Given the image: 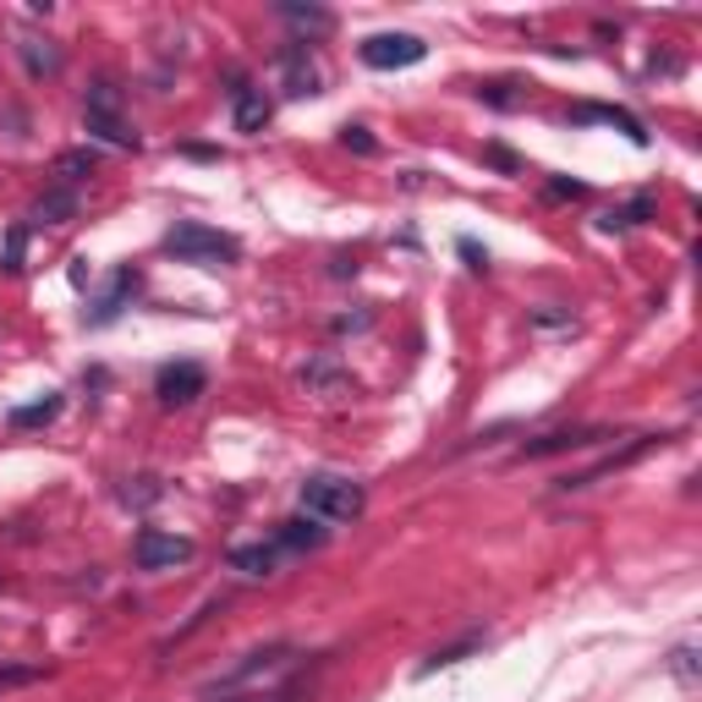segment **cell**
<instances>
[{
    "mask_svg": "<svg viewBox=\"0 0 702 702\" xmlns=\"http://www.w3.org/2000/svg\"><path fill=\"white\" fill-rule=\"evenodd\" d=\"M461 259H467V270H478V275L489 270V253H483V248H478L472 237H461Z\"/></svg>",
    "mask_w": 702,
    "mask_h": 702,
    "instance_id": "cell-31",
    "label": "cell"
},
{
    "mask_svg": "<svg viewBox=\"0 0 702 702\" xmlns=\"http://www.w3.org/2000/svg\"><path fill=\"white\" fill-rule=\"evenodd\" d=\"M55 412H61V396H44V401H33V407H17L11 422H17V428H44V422H55Z\"/></svg>",
    "mask_w": 702,
    "mask_h": 702,
    "instance_id": "cell-22",
    "label": "cell"
},
{
    "mask_svg": "<svg viewBox=\"0 0 702 702\" xmlns=\"http://www.w3.org/2000/svg\"><path fill=\"white\" fill-rule=\"evenodd\" d=\"M285 664H291V648H285V642H270V648L248 653L237 670H226V675L214 681V692H237V687H248V681H270V675H281Z\"/></svg>",
    "mask_w": 702,
    "mask_h": 702,
    "instance_id": "cell-7",
    "label": "cell"
},
{
    "mask_svg": "<svg viewBox=\"0 0 702 702\" xmlns=\"http://www.w3.org/2000/svg\"><path fill=\"white\" fill-rule=\"evenodd\" d=\"M203 385H209V374H203L198 363H170V368L159 374L154 396H159V407H192V401L203 396Z\"/></svg>",
    "mask_w": 702,
    "mask_h": 702,
    "instance_id": "cell-8",
    "label": "cell"
},
{
    "mask_svg": "<svg viewBox=\"0 0 702 702\" xmlns=\"http://www.w3.org/2000/svg\"><path fill=\"white\" fill-rule=\"evenodd\" d=\"M77 214V192H66V187H50L39 203H33V220H44V226H66Z\"/></svg>",
    "mask_w": 702,
    "mask_h": 702,
    "instance_id": "cell-19",
    "label": "cell"
},
{
    "mask_svg": "<svg viewBox=\"0 0 702 702\" xmlns=\"http://www.w3.org/2000/svg\"><path fill=\"white\" fill-rule=\"evenodd\" d=\"M296 379H302V390L318 396V401H340V396H352V374H346L335 357H307Z\"/></svg>",
    "mask_w": 702,
    "mask_h": 702,
    "instance_id": "cell-9",
    "label": "cell"
},
{
    "mask_svg": "<svg viewBox=\"0 0 702 702\" xmlns=\"http://www.w3.org/2000/svg\"><path fill=\"white\" fill-rule=\"evenodd\" d=\"M17 55H22L28 77H55V72H61V50H55L50 39H33V33H22V39H17Z\"/></svg>",
    "mask_w": 702,
    "mask_h": 702,
    "instance_id": "cell-15",
    "label": "cell"
},
{
    "mask_svg": "<svg viewBox=\"0 0 702 702\" xmlns=\"http://www.w3.org/2000/svg\"><path fill=\"white\" fill-rule=\"evenodd\" d=\"M664 444V433H637L626 450H615V455H604L598 467H587V472H570V478H560V489H593L598 478H615V472H626V467H637L648 450H659Z\"/></svg>",
    "mask_w": 702,
    "mask_h": 702,
    "instance_id": "cell-6",
    "label": "cell"
},
{
    "mask_svg": "<svg viewBox=\"0 0 702 702\" xmlns=\"http://www.w3.org/2000/svg\"><path fill=\"white\" fill-rule=\"evenodd\" d=\"M83 122H88V133L105 143H116V148H138V133L122 122V88L116 83H94L88 88V99H83Z\"/></svg>",
    "mask_w": 702,
    "mask_h": 702,
    "instance_id": "cell-3",
    "label": "cell"
},
{
    "mask_svg": "<svg viewBox=\"0 0 702 702\" xmlns=\"http://www.w3.org/2000/svg\"><path fill=\"white\" fill-rule=\"evenodd\" d=\"M281 72H285V94H296V99H313L318 94V61L307 55V44H291L285 50Z\"/></svg>",
    "mask_w": 702,
    "mask_h": 702,
    "instance_id": "cell-11",
    "label": "cell"
},
{
    "mask_svg": "<svg viewBox=\"0 0 702 702\" xmlns=\"http://www.w3.org/2000/svg\"><path fill=\"white\" fill-rule=\"evenodd\" d=\"M422 55H428V44H422L418 33H374V39L363 44V66H374V72L418 66Z\"/></svg>",
    "mask_w": 702,
    "mask_h": 702,
    "instance_id": "cell-4",
    "label": "cell"
},
{
    "mask_svg": "<svg viewBox=\"0 0 702 702\" xmlns=\"http://www.w3.org/2000/svg\"><path fill=\"white\" fill-rule=\"evenodd\" d=\"M39 675H44V670H33V664H6V670H0V698L17 692V687H33Z\"/></svg>",
    "mask_w": 702,
    "mask_h": 702,
    "instance_id": "cell-26",
    "label": "cell"
},
{
    "mask_svg": "<svg viewBox=\"0 0 702 702\" xmlns=\"http://www.w3.org/2000/svg\"><path fill=\"white\" fill-rule=\"evenodd\" d=\"M670 670H675L687 687H698V648H675V653H670Z\"/></svg>",
    "mask_w": 702,
    "mask_h": 702,
    "instance_id": "cell-27",
    "label": "cell"
},
{
    "mask_svg": "<svg viewBox=\"0 0 702 702\" xmlns=\"http://www.w3.org/2000/svg\"><path fill=\"white\" fill-rule=\"evenodd\" d=\"M587 187L581 181H549V198H581Z\"/></svg>",
    "mask_w": 702,
    "mask_h": 702,
    "instance_id": "cell-33",
    "label": "cell"
},
{
    "mask_svg": "<svg viewBox=\"0 0 702 702\" xmlns=\"http://www.w3.org/2000/svg\"><path fill=\"white\" fill-rule=\"evenodd\" d=\"M576 122H604V127H620L631 143H648V127H642L631 111H615V105H581V111H576Z\"/></svg>",
    "mask_w": 702,
    "mask_h": 702,
    "instance_id": "cell-16",
    "label": "cell"
},
{
    "mask_svg": "<svg viewBox=\"0 0 702 702\" xmlns=\"http://www.w3.org/2000/svg\"><path fill=\"white\" fill-rule=\"evenodd\" d=\"M226 702H307V687H281V692H248V698H226Z\"/></svg>",
    "mask_w": 702,
    "mask_h": 702,
    "instance_id": "cell-29",
    "label": "cell"
},
{
    "mask_svg": "<svg viewBox=\"0 0 702 702\" xmlns=\"http://www.w3.org/2000/svg\"><path fill=\"white\" fill-rule=\"evenodd\" d=\"M483 159H489L494 170H505V176H516V170H522V159H516L511 148H500V143H489V148H483Z\"/></svg>",
    "mask_w": 702,
    "mask_h": 702,
    "instance_id": "cell-30",
    "label": "cell"
},
{
    "mask_svg": "<svg viewBox=\"0 0 702 702\" xmlns=\"http://www.w3.org/2000/svg\"><path fill=\"white\" fill-rule=\"evenodd\" d=\"M22 248H28V231L17 226V231H6V248H0V270L6 275H17L22 270Z\"/></svg>",
    "mask_w": 702,
    "mask_h": 702,
    "instance_id": "cell-25",
    "label": "cell"
},
{
    "mask_svg": "<svg viewBox=\"0 0 702 702\" xmlns=\"http://www.w3.org/2000/svg\"><path fill=\"white\" fill-rule=\"evenodd\" d=\"M159 500V483L154 478H138V489H127V505H154Z\"/></svg>",
    "mask_w": 702,
    "mask_h": 702,
    "instance_id": "cell-32",
    "label": "cell"
},
{
    "mask_svg": "<svg viewBox=\"0 0 702 702\" xmlns=\"http://www.w3.org/2000/svg\"><path fill=\"white\" fill-rule=\"evenodd\" d=\"M99 170V148H66L61 159H55V176L61 181H83V176H94Z\"/></svg>",
    "mask_w": 702,
    "mask_h": 702,
    "instance_id": "cell-20",
    "label": "cell"
},
{
    "mask_svg": "<svg viewBox=\"0 0 702 702\" xmlns=\"http://www.w3.org/2000/svg\"><path fill=\"white\" fill-rule=\"evenodd\" d=\"M340 143H346L352 154H363V159H374V154H379V143H374V133H368V127H346V133H340Z\"/></svg>",
    "mask_w": 702,
    "mask_h": 702,
    "instance_id": "cell-28",
    "label": "cell"
},
{
    "mask_svg": "<svg viewBox=\"0 0 702 702\" xmlns=\"http://www.w3.org/2000/svg\"><path fill=\"white\" fill-rule=\"evenodd\" d=\"M133 291H138V275H133V270H122V275L111 281V291L99 296V307L88 313V324H111V318L127 307V296H133Z\"/></svg>",
    "mask_w": 702,
    "mask_h": 702,
    "instance_id": "cell-18",
    "label": "cell"
},
{
    "mask_svg": "<svg viewBox=\"0 0 702 702\" xmlns=\"http://www.w3.org/2000/svg\"><path fill=\"white\" fill-rule=\"evenodd\" d=\"M133 560H138V570H176V565L192 560V538H176V533L143 527L138 544H133Z\"/></svg>",
    "mask_w": 702,
    "mask_h": 702,
    "instance_id": "cell-5",
    "label": "cell"
},
{
    "mask_svg": "<svg viewBox=\"0 0 702 702\" xmlns=\"http://www.w3.org/2000/svg\"><path fill=\"white\" fill-rule=\"evenodd\" d=\"M478 99H489L494 111H516V105H522L516 83H483V88H478Z\"/></svg>",
    "mask_w": 702,
    "mask_h": 702,
    "instance_id": "cell-24",
    "label": "cell"
},
{
    "mask_svg": "<svg viewBox=\"0 0 702 702\" xmlns=\"http://www.w3.org/2000/svg\"><path fill=\"white\" fill-rule=\"evenodd\" d=\"M231 565H237L242 576H275L281 544H242V549H231Z\"/></svg>",
    "mask_w": 702,
    "mask_h": 702,
    "instance_id": "cell-17",
    "label": "cell"
},
{
    "mask_svg": "<svg viewBox=\"0 0 702 702\" xmlns=\"http://www.w3.org/2000/svg\"><path fill=\"white\" fill-rule=\"evenodd\" d=\"M478 648V637H467V642H455V648H433L428 653V664H422V675H433V670H450V664H461L467 653Z\"/></svg>",
    "mask_w": 702,
    "mask_h": 702,
    "instance_id": "cell-23",
    "label": "cell"
},
{
    "mask_svg": "<svg viewBox=\"0 0 702 702\" xmlns=\"http://www.w3.org/2000/svg\"><path fill=\"white\" fill-rule=\"evenodd\" d=\"M538 324L544 329H560V324H570V313H538Z\"/></svg>",
    "mask_w": 702,
    "mask_h": 702,
    "instance_id": "cell-34",
    "label": "cell"
},
{
    "mask_svg": "<svg viewBox=\"0 0 702 702\" xmlns=\"http://www.w3.org/2000/svg\"><path fill=\"white\" fill-rule=\"evenodd\" d=\"M231 116H237V133H264L270 127V99L259 94V88H237L231 94Z\"/></svg>",
    "mask_w": 702,
    "mask_h": 702,
    "instance_id": "cell-13",
    "label": "cell"
},
{
    "mask_svg": "<svg viewBox=\"0 0 702 702\" xmlns=\"http://www.w3.org/2000/svg\"><path fill=\"white\" fill-rule=\"evenodd\" d=\"M598 439H615L609 428H555V433H538L522 444V461H544V455H565V450H587Z\"/></svg>",
    "mask_w": 702,
    "mask_h": 702,
    "instance_id": "cell-10",
    "label": "cell"
},
{
    "mask_svg": "<svg viewBox=\"0 0 702 702\" xmlns=\"http://www.w3.org/2000/svg\"><path fill=\"white\" fill-rule=\"evenodd\" d=\"M659 214V203L642 192V198H631V203H620V209H609V214H598V231L604 237H620V231H637L642 220H653Z\"/></svg>",
    "mask_w": 702,
    "mask_h": 702,
    "instance_id": "cell-14",
    "label": "cell"
},
{
    "mask_svg": "<svg viewBox=\"0 0 702 702\" xmlns=\"http://www.w3.org/2000/svg\"><path fill=\"white\" fill-rule=\"evenodd\" d=\"M363 505H368V494H363V483H352V478L313 472V478L302 483V516H313V522H357Z\"/></svg>",
    "mask_w": 702,
    "mask_h": 702,
    "instance_id": "cell-2",
    "label": "cell"
},
{
    "mask_svg": "<svg viewBox=\"0 0 702 702\" xmlns=\"http://www.w3.org/2000/svg\"><path fill=\"white\" fill-rule=\"evenodd\" d=\"M165 253L176 264H203V270H220V264H237L242 259V242L226 237V231H209L198 220H181L165 231Z\"/></svg>",
    "mask_w": 702,
    "mask_h": 702,
    "instance_id": "cell-1",
    "label": "cell"
},
{
    "mask_svg": "<svg viewBox=\"0 0 702 702\" xmlns=\"http://www.w3.org/2000/svg\"><path fill=\"white\" fill-rule=\"evenodd\" d=\"M324 522H313V516H291L281 522V533H275V544H281V555H307V549H324Z\"/></svg>",
    "mask_w": 702,
    "mask_h": 702,
    "instance_id": "cell-12",
    "label": "cell"
},
{
    "mask_svg": "<svg viewBox=\"0 0 702 702\" xmlns=\"http://www.w3.org/2000/svg\"><path fill=\"white\" fill-rule=\"evenodd\" d=\"M281 17L285 22H296V28H307V33H329V28H335L329 11H318V6H296V0H281Z\"/></svg>",
    "mask_w": 702,
    "mask_h": 702,
    "instance_id": "cell-21",
    "label": "cell"
}]
</instances>
